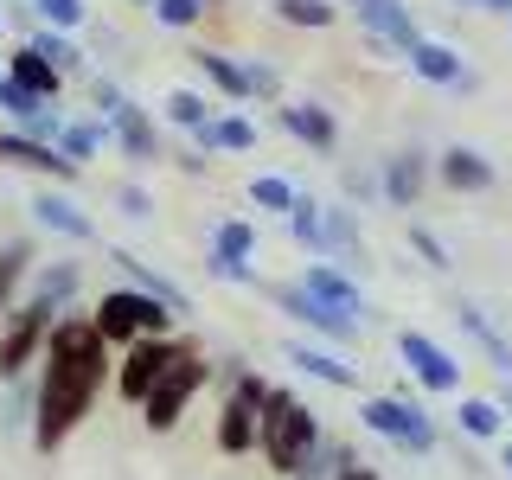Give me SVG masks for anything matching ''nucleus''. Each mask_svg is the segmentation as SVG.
<instances>
[{"mask_svg":"<svg viewBox=\"0 0 512 480\" xmlns=\"http://www.w3.org/2000/svg\"><path fill=\"white\" fill-rule=\"evenodd\" d=\"M116 378V352L103 346V333H96V320L84 308L58 314L52 320V340H45V359L32 384H39V397H32V448L39 455H58L64 442L84 429V416L96 410V397H103V384Z\"/></svg>","mask_w":512,"mask_h":480,"instance_id":"f257e3e1","label":"nucleus"},{"mask_svg":"<svg viewBox=\"0 0 512 480\" xmlns=\"http://www.w3.org/2000/svg\"><path fill=\"white\" fill-rule=\"evenodd\" d=\"M256 423H263V436H256V455H263V468L276 480H333L327 474V455H320V442H327V429H320L314 404L301 391H288V384H269L263 410H256Z\"/></svg>","mask_w":512,"mask_h":480,"instance_id":"f03ea898","label":"nucleus"},{"mask_svg":"<svg viewBox=\"0 0 512 480\" xmlns=\"http://www.w3.org/2000/svg\"><path fill=\"white\" fill-rule=\"evenodd\" d=\"M90 320H96V333H103V346L109 352H128L135 340H173L180 333V314L167 308V301H154V295H141V288H103V295L90 301Z\"/></svg>","mask_w":512,"mask_h":480,"instance_id":"7ed1b4c3","label":"nucleus"},{"mask_svg":"<svg viewBox=\"0 0 512 480\" xmlns=\"http://www.w3.org/2000/svg\"><path fill=\"white\" fill-rule=\"evenodd\" d=\"M359 429L378 436L384 448H397V455H436V442H442V423L404 391H372L359 404Z\"/></svg>","mask_w":512,"mask_h":480,"instance_id":"20e7f679","label":"nucleus"},{"mask_svg":"<svg viewBox=\"0 0 512 480\" xmlns=\"http://www.w3.org/2000/svg\"><path fill=\"white\" fill-rule=\"evenodd\" d=\"M212 378H218V365L199 352V340H180V352H173V365H167V378H160L154 397L141 404V429H148V436H173V429L186 423L192 397H199Z\"/></svg>","mask_w":512,"mask_h":480,"instance_id":"39448f33","label":"nucleus"},{"mask_svg":"<svg viewBox=\"0 0 512 480\" xmlns=\"http://www.w3.org/2000/svg\"><path fill=\"white\" fill-rule=\"evenodd\" d=\"M52 320H58V308H45V301H20L0 320V384L32 378V365L45 359V340H52Z\"/></svg>","mask_w":512,"mask_h":480,"instance_id":"423d86ee","label":"nucleus"},{"mask_svg":"<svg viewBox=\"0 0 512 480\" xmlns=\"http://www.w3.org/2000/svg\"><path fill=\"white\" fill-rule=\"evenodd\" d=\"M340 13H352V20L365 26V39L378 45V52L391 58H410L416 45H423V26H416L410 0H333Z\"/></svg>","mask_w":512,"mask_h":480,"instance_id":"0eeeda50","label":"nucleus"},{"mask_svg":"<svg viewBox=\"0 0 512 480\" xmlns=\"http://www.w3.org/2000/svg\"><path fill=\"white\" fill-rule=\"evenodd\" d=\"M397 359H404V372L423 384L429 397H461V359L436 340V333L404 327V333H397Z\"/></svg>","mask_w":512,"mask_h":480,"instance_id":"6e6552de","label":"nucleus"},{"mask_svg":"<svg viewBox=\"0 0 512 480\" xmlns=\"http://www.w3.org/2000/svg\"><path fill=\"white\" fill-rule=\"evenodd\" d=\"M173 352H180V333H173V340H135L128 352H116V378H109V391H116L128 410H141L154 397V384L167 378Z\"/></svg>","mask_w":512,"mask_h":480,"instance_id":"1a4fd4ad","label":"nucleus"},{"mask_svg":"<svg viewBox=\"0 0 512 480\" xmlns=\"http://www.w3.org/2000/svg\"><path fill=\"white\" fill-rule=\"evenodd\" d=\"M269 295H276V308H282L288 320H295V327H308L320 346H333V352H352V346H359V333H365L359 320H346V314L320 308V301H314V295H308L301 282H276Z\"/></svg>","mask_w":512,"mask_h":480,"instance_id":"9d476101","label":"nucleus"},{"mask_svg":"<svg viewBox=\"0 0 512 480\" xmlns=\"http://www.w3.org/2000/svg\"><path fill=\"white\" fill-rule=\"evenodd\" d=\"M429 186H436V154H423V148L384 154V167H378V199H384V205L410 212V205H423Z\"/></svg>","mask_w":512,"mask_h":480,"instance_id":"9b49d317","label":"nucleus"},{"mask_svg":"<svg viewBox=\"0 0 512 480\" xmlns=\"http://www.w3.org/2000/svg\"><path fill=\"white\" fill-rule=\"evenodd\" d=\"M269 122H276L288 141L314 148V154H340V116H333L327 103H314V96H288V103H276Z\"/></svg>","mask_w":512,"mask_h":480,"instance_id":"f8f14e48","label":"nucleus"},{"mask_svg":"<svg viewBox=\"0 0 512 480\" xmlns=\"http://www.w3.org/2000/svg\"><path fill=\"white\" fill-rule=\"evenodd\" d=\"M26 212H32V224H39V231L64 237V244H96V218L84 212V199H77L71 186H39Z\"/></svg>","mask_w":512,"mask_h":480,"instance_id":"ddd939ff","label":"nucleus"},{"mask_svg":"<svg viewBox=\"0 0 512 480\" xmlns=\"http://www.w3.org/2000/svg\"><path fill=\"white\" fill-rule=\"evenodd\" d=\"M109 141L122 148V160H135V167H154V160H167V128H160L154 109H141L135 96L109 116Z\"/></svg>","mask_w":512,"mask_h":480,"instance_id":"4468645a","label":"nucleus"},{"mask_svg":"<svg viewBox=\"0 0 512 480\" xmlns=\"http://www.w3.org/2000/svg\"><path fill=\"white\" fill-rule=\"evenodd\" d=\"M327 256H340V269L346 276H365L372 269V250H365V224L359 212L340 199V205H320V263Z\"/></svg>","mask_w":512,"mask_h":480,"instance_id":"2eb2a0df","label":"nucleus"},{"mask_svg":"<svg viewBox=\"0 0 512 480\" xmlns=\"http://www.w3.org/2000/svg\"><path fill=\"white\" fill-rule=\"evenodd\" d=\"M404 64H410L416 77H423L429 90H461V96H474V90H480V71H474V64L461 58L448 39H423V45H416V52H410Z\"/></svg>","mask_w":512,"mask_h":480,"instance_id":"dca6fc26","label":"nucleus"},{"mask_svg":"<svg viewBox=\"0 0 512 480\" xmlns=\"http://www.w3.org/2000/svg\"><path fill=\"white\" fill-rule=\"evenodd\" d=\"M0 160H7V167H20V173H39L45 186H77V180H84V167H71L58 148L20 135V128H0Z\"/></svg>","mask_w":512,"mask_h":480,"instance_id":"f3484780","label":"nucleus"},{"mask_svg":"<svg viewBox=\"0 0 512 480\" xmlns=\"http://www.w3.org/2000/svg\"><path fill=\"white\" fill-rule=\"evenodd\" d=\"M308 295L320 301V308H333V314H346V320H359L365 327V314H372V301H365V288H359V276H346L340 263H308L295 276Z\"/></svg>","mask_w":512,"mask_h":480,"instance_id":"a211bd4d","label":"nucleus"},{"mask_svg":"<svg viewBox=\"0 0 512 480\" xmlns=\"http://www.w3.org/2000/svg\"><path fill=\"white\" fill-rule=\"evenodd\" d=\"M493 160L480 154V148H468V141H448V148L436 154V186L442 192H461V199H480V192H493Z\"/></svg>","mask_w":512,"mask_h":480,"instance_id":"6ab92c4d","label":"nucleus"},{"mask_svg":"<svg viewBox=\"0 0 512 480\" xmlns=\"http://www.w3.org/2000/svg\"><path fill=\"white\" fill-rule=\"evenodd\" d=\"M77 295H84V263H77V256H52V263H45L39 256V269H32V282H26V301H45V308L71 314Z\"/></svg>","mask_w":512,"mask_h":480,"instance_id":"aec40b11","label":"nucleus"},{"mask_svg":"<svg viewBox=\"0 0 512 480\" xmlns=\"http://www.w3.org/2000/svg\"><path fill=\"white\" fill-rule=\"evenodd\" d=\"M186 58L199 64V77L212 84V96H218L224 109H244V103H250V71H244V58L218 52V45H192Z\"/></svg>","mask_w":512,"mask_h":480,"instance_id":"412c9836","label":"nucleus"},{"mask_svg":"<svg viewBox=\"0 0 512 480\" xmlns=\"http://www.w3.org/2000/svg\"><path fill=\"white\" fill-rule=\"evenodd\" d=\"M282 359L295 365V372L333 384V391H352V384H359V365H352V352H333V346H320V340H288Z\"/></svg>","mask_w":512,"mask_h":480,"instance_id":"4be33fe9","label":"nucleus"},{"mask_svg":"<svg viewBox=\"0 0 512 480\" xmlns=\"http://www.w3.org/2000/svg\"><path fill=\"white\" fill-rule=\"evenodd\" d=\"M256 436H263V423H256V404H244V397H224V404H218V423H212L218 455L244 461V455H256Z\"/></svg>","mask_w":512,"mask_h":480,"instance_id":"5701e85b","label":"nucleus"},{"mask_svg":"<svg viewBox=\"0 0 512 480\" xmlns=\"http://www.w3.org/2000/svg\"><path fill=\"white\" fill-rule=\"evenodd\" d=\"M256 135H263V128H256L244 109H218V116L205 122L199 135H192V148H199L205 160H212V154H250V148H256Z\"/></svg>","mask_w":512,"mask_h":480,"instance_id":"b1692460","label":"nucleus"},{"mask_svg":"<svg viewBox=\"0 0 512 480\" xmlns=\"http://www.w3.org/2000/svg\"><path fill=\"white\" fill-rule=\"evenodd\" d=\"M32 269H39V244H32V237H7V244H0V320L26 301Z\"/></svg>","mask_w":512,"mask_h":480,"instance_id":"393cba45","label":"nucleus"},{"mask_svg":"<svg viewBox=\"0 0 512 480\" xmlns=\"http://www.w3.org/2000/svg\"><path fill=\"white\" fill-rule=\"evenodd\" d=\"M20 45H32V52H39L45 64H52V71L64 77V84H84L90 77V58H84V45L71 39V32H52V26H32Z\"/></svg>","mask_w":512,"mask_h":480,"instance_id":"a878e982","label":"nucleus"},{"mask_svg":"<svg viewBox=\"0 0 512 480\" xmlns=\"http://www.w3.org/2000/svg\"><path fill=\"white\" fill-rule=\"evenodd\" d=\"M109 263L122 269V282H128V288H141V295L167 301L173 314H192V308H186V288H180V282H167V276H160V269L148 263V256H135V250H109Z\"/></svg>","mask_w":512,"mask_h":480,"instance_id":"bb28decb","label":"nucleus"},{"mask_svg":"<svg viewBox=\"0 0 512 480\" xmlns=\"http://www.w3.org/2000/svg\"><path fill=\"white\" fill-rule=\"evenodd\" d=\"M0 64H7V84H20L26 96H39V103H58V96H64V77L39 52H32V45H13Z\"/></svg>","mask_w":512,"mask_h":480,"instance_id":"cd10ccee","label":"nucleus"},{"mask_svg":"<svg viewBox=\"0 0 512 480\" xmlns=\"http://www.w3.org/2000/svg\"><path fill=\"white\" fill-rule=\"evenodd\" d=\"M154 116H160V128H180V135L192 141L205 122L218 116V109H212V96H205V90H192V84H173L167 96H160V109H154Z\"/></svg>","mask_w":512,"mask_h":480,"instance_id":"c85d7f7f","label":"nucleus"},{"mask_svg":"<svg viewBox=\"0 0 512 480\" xmlns=\"http://www.w3.org/2000/svg\"><path fill=\"white\" fill-rule=\"evenodd\" d=\"M455 429L468 442H500L506 436V410H500V397H480V391H468V397H455Z\"/></svg>","mask_w":512,"mask_h":480,"instance_id":"c756f323","label":"nucleus"},{"mask_svg":"<svg viewBox=\"0 0 512 480\" xmlns=\"http://www.w3.org/2000/svg\"><path fill=\"white\" fill-rule=\"evenodd\" d=\"M109 148V122L103 116H64V135H58V154L71 167H90L96 154Z\"/></svg>","mask_w":512,"mask_h":480,"instance_id":"7c9ffc66","label":"nucleus"},{"mask_svg":"<svg viewBox=\"0 0 512 480\" xmlns=\"http://www.w3.org/2000/svg\"><path fill=\"white\" fill-rule=\"evenodd\" d=\"M455 320H461V333H468V340L493 359V372L506 378V372H512V346L500 340V327H493V320L480 314V301H455Z\"/></svg>","mask_w":512,"mask_h":480,"instance_id":"2f4dec72","label":"nucleus"},{"mask_svg":"<svg viewBox=\"0 0 512 480\" xmlns=\"http://www.w3.org/2000/svg\"><path fill=\"white\" fill-rule=\"evenodd\" d=\"M212 263H231V269H250V256H256V224L250 218H218L212 224Z\"/></svg>","mask_w":512,"mask_h":480,"instance_id":"473e14b6","label":"nucleus"},{"mask_svg":"<svg viewBox=\"0 0 512 480\" xmlns=\"http://www.w3.org/2000/svg\"><path fill=\"white\" fill-rule=\"evenodd\" d=\"M269 13H276L282 26H301V32H333L340 26V7H333V0H269Z\"/></svg>","mask_w":512,"mask_h":480,"instance_id":"72a5a7b5","label":"nucleus"},{"mask_svg":"<svg viewBox=\"0 0 512 480\" xmlns=\"http://www.w3.org/2000/svg\"><path fill=\"white\" fill-rule=\"evenodd\" d=\"M244 199L256 205V212H295V199H301V186L295 180H288V173H256V180L244 186Z\"/></svg>","mask_w":512,"mask_h":480,"instance_id":"f704fd0d","label":"nucleus"},{"mask_svg":"<svg viewBox=\"0 0 512 480\" xmlns=\"http://www.w3.org/2000/svg\"><path fill=\"white\" fill-rule=\"evenodd\" d=\"M26 7H32V20H39V26L71 32V39L90 26V0H26Z\"/></svg>","mask_w":512,"mask_h":480,"instance_id":"c9c22d12","label":"nucleus"},{"mask_svg":"<svg viewBox=\"0 0 512 480\" xmlns=\"http://www.w3.org/2000/svg\"><path fill=\"white\" fill-rule=\"evenodd\" d=\"M282 224H288V237H295V244H301V250H308L314 263H320V199H308V192H301V199H295V212H288Z\"/></svg>","mask_w":512,"mask_h":480,"instance_id":"e433bc0d","label":"nucleus"},{"mask_svg":"<svg viewBox=\"0 0 512 480\" xmlns=\"http://www.w3.org/2000/svg\"><path fill=\"white\" fill-rule=\"evenodd\" d=\"M77 90H84L90 116H103V122H109V116H116V109L128 103V90H122V84H116V77H109V71H90V77H84V84H77Z\"/></svg>","mask_w":512,"mask_h":480,"instance_id":"4c0bfd02","label":"nucleus"},{"mask_svg":"<svg viewBox=\"0 0 512 480\" xmlns=\"http://www.w3.org/2000/svg\"><path fill=\"white\" fill-rule=\"evenodd\" d=\"M148 13H154V26H167V32H192L212 13V0H154Z\"/></svg>","mask_w":512,"mask_h":480,"instance_id":"58836bf2","label":"nucleus"},{"mask_svg":"<svg viewBox=\"0 0 512 480\" xmlns=\"http://www.w3.org/2000/svg\"><path fill=\"white\" fill-rule=\"evenodd\" d=\"M244 71H250V103H288V84H282V71L269 58H244Z\"/></svg>","mask_w":512,"mask_h":480,"instance_id":"ea45409f","label":"nucleus"},{"mask_svg":"<svg viewBox=\"0 0 512 480\" xmlns=\"http://www.w3.org/2000/svg\"><path fill=\"white\" fill-rule=\"evenodd\" d=\"M32 397H39V384H32V378H13L7 384V404H0V429H7V436H13V429H32Z\"/></svg>","mask_w":512,"mask_h":480,"instance_id":"a19ab883","label":"nucleus"},{"mask_svg":"<svg viewBox=\"0 0 512 480\" xmlns=\"http://www.w3.org/2000/svg\"><path fill=\"white\" fill-rule=\"evenodd\" d=\"M109 205H116L122 218H135V224H141V218H154V192H148V186H135V180H122L116 192H109Z\"/></svg>","mask_w":512,"mask_h":480,"instance_id":"79ce46f5","label":"nucleus"},{"mask_svg":"<svg viewBox=\"0 0 512 480\" xmlns=\"http://www.w3.org/2000/svg\"><path fill=\"white\" fill-rule=\"evenodd\" d=\"M410 250H416V256H423V263H429V269H448V244H442V237H436V231H429V224H410Z\"/></svg>","mask_w":512,"mask_h":480,"instance_id":"37998d69","label":"nucleus"},{"mask_svg":"<svg viewBox=\"0 0 512 480\" xmlns=\"http://www.w3.org/2000/svg\"><path fill=\"white\" fill-rule=\"evenodd\" d=\"M346 192H352V199H372V192H378V173H365V167H346Z\"/></svg>","mask_w":512,"mask_h":480,"instance_id":"c03bdc74","label":"nucleus"},{"mask_svg":"<svg viewBox=\"0 0 512 480\" xmlns=\"http://www.w3.org/2000/svg\"><path fill=\"white\" fill-rule=\"evenodd\" d=\"M205 276L212 282H256V269H231V263H212V256H205Z\"/></svg>","mask_w":512,"mask_h":480,"instance_id":"a18cd8bd","label":"nucleus"},{"mask_svg":"<svg viewBox=\"0 0 512 480\" xmlns=\"http://www.w3.org/2000/svg\"><path fill=\"white\" fill-rule=\"evenodd\" d=\"M173 167H180V173H192V180H199V173H205V167H212V160H205L199 148H180V160H173Z\"/></svg>","mask_w":512,"mask_h":480,"instance_id":"49530a36","label":"nucleus"},{"mask_svg":"<svg viewBox=\"0 0 512 480\" xmlns=\"http://www.w3.org/2000/svg\"><path fill=\"white\" fill-rule=\"evenodd\" d=\"M333 480H378V468H372V461H352V468H340Z\"/></svg>","mask_w":512,"mask_h":480,"instance_id":"de8ad7c7","label":"nucleus"},{"mask_svg":"<svg viewBox=\"0 0 512 480\" xmlns=\"http://www.w3.org/2000/svg\"><path fill=\"white\" fill-rule=\"evenodd\" d=\"M493 448H500V468H506V480H512V436H500Z\"/></svg>","mask_w":512,"mask_h":480,"instance_id":"09e8293b","label":"nucleus"},{"mask_svg":"<svg viewBox=\"0 0 512 480\" xmlns=\"http://www.w3.org/2000/svg\"><path fill=\"white\" fill-rule=\"evenodd\" d=\"M474 7H487V13H506V20H512V0H474Z\"/></svg>","mask_w":512,"mask_h":480,"instance_id":"8fccbe9b","label":"nucleus"},{"mask_svg":"<svg viewBox=\"0 0 512 480\" xmlns=\"http://www.w3.org/2000/svg\"><path fill=\"white\" fill-rule=\"evenodd\" d=\"M493 397H500V410H506V423H512V384H500Z\"/></svg>","mask_w":512,"mask_h":480,"instance_id":"3c124183","label":"nucleus"},{"mask_svg":"<svg viewBox=\"0 0 512 480\" xmlns=\"http://www.w3.org/2000/svg\"><path fill=\"white\" fill-rule=\"evenodd\" d=\"M128 7H154V0H128Z\"/></svg>","mask_w":512,"mask_h":480,"instance_id":"603ef678","label":"nucleus"},{"mask_svg":"<svg viewBox=\"0 0 512 480\" xmlns=\"http://www.w3.org/2000/svg\"><path fill=\"white\" fill-rule=\"evenodd\" d=\"M0 84H7V64H0Z\"/></svg>","mask_w":512,"mask_h":480,"instance_id":"864d4df0","label":"nucleus"},{"mask_svg":"<svg viewBox=\"0 0 512 480\" xmlns=\"http://www.w3.org/2000/svg\"><path fill=\"white\" fill-rule=\"evenodd\" d=\"M461 7H474V0H461Z\"/></svg>","mask_w":512,"mask_h":480,"instance_id":"5fc2aeb1","label":"nucleus"},{"mask_svg":"<svg viewBox=\"0 0 512 480\" xmlns=\"http://www.w3.org/2000/svg\"><path fill=\"white\" fill-rule=\"evenodd\" d=\"M506 384H512V372H506Z\"/></svg>","mask_w":512,"mask_h":480,"instance_id":"6e6d98bb","label":"nucleus"},{"mask_svg":"<svg viewBox=\"0 0 512 480\" xmlns=\"http://www.w3.org/2000/svg\"><path fill=\"white\" fill-rule=\"evenodd\" d=\"M0 26H7V20H0Z\"/></svg>","mask_w":512,"mask_h":480,"instance_id":"4d7b16f0","label":"nucleus"}]
</instances>
